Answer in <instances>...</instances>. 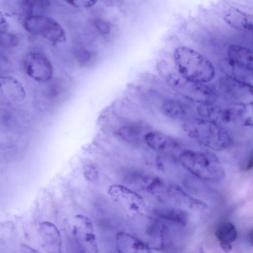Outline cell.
I'll return each mask as SVG.
<instances>
[{"label":"cell","instance_id":"1","mask_svg":"<svg viewBox=\"0 0 253 253\" xmlns=\"http://www.w3.org/2000/svg\"><path fill=\"white\" fill-rule=\"evenodd\" d=\"M173 58L178 72L190 82L204 84L214 78L215 70L211 62L192 48L178 47L174 51Z\"/></svg>","mask_w":253,"mask_h":253},{"label":"cell","instance_id":"2","mask_svg":"<svg viewBox=\"0 0 253 253\" xmlns=\"http://www.w3.org/2000/svg\"><path fill=\"white\" fill-rule=\"evenodd\" d=\"M179 159L186 169L203 180L217 182L224 176L220 162L216 156L212 153L184 150Z\"/></svg>","mask_w":253,"mask_h":253},{"label":"cell","instance_id":"3","mask_svg":"<svg viewBox=\"0 0 253 253\" xmlns=\"http://www.w3.org/2000/svg\"><path fill=\"white\" fill-rule=\"evenodd\" d=\"M184 129L191 137L213 150H222L232 144V139L227 131L211 121L192 119L185 123Z\"/></svg>","mask_w":253,"mask_h":253},{"label":"cell","instance_id":"4","mask_svg":"<svg viewBox=\"0 0 253 253\" xmlns=\"http://www.w3.org/2000/svg\"><path fill=\"white\" fill-rule=\"evenodd\" d=\"M23 25L28 32L41 36L52 43L66 41V34L61 26L48 16L42 15L28 16L25 17Z\"/></svg>","mask_w":253,"mask_h":253},{"label":"cell","instance_id":"5","mask_svg":"<svg viewBox=\"0 0 253 253\" xmlns=\"http://www.w3.org/2000/svg\"><path fill=\"white\" fill-rule=\"evenodd\" d=\"M23 65L27 74L39 83L47 82L52 78V64L49 59L40 52L28 53L24 58Z\"/></svg>","mask_w":253,"mask_h":253},{"label":"cell","instance_id":"6","mask_svg":"<svg viewBox=\"0 0 253 253\" xmlns=\"http://www.w3.org/2000/svg\"><path fill=\"white\" fill-rule=\"evenodd\" d=\"M199 114L205 119L219 124L233 123L242 116L243 109L239 107L222 108L213 103H202L197 108Z\"/></svg>","mask_w":253,"mask_h":253},{"label":"cell","instance_id":"7","mask_svg":"<svg viewBox=\"0 0 253 253\" xmlns=\"http://www.w3.org/2000/svg\"><path fill=\"white\" fill-rule=\"evenodd\" d=\"M73 234L83 253H99L93 227L90 219L78 216L73 228Z\"/></svg>","mask_w":253,"mask_h":253},{"label":"cell","instance_id":"8","mask_svg":"<svg viewBox=\"0 0 253 253\" xmlns=\"http://www.w3.org/2000/svg\"><path fill=\"white\" fill-rule=\"evenodd\" d=\"M146 143L154 150L173 158H178L183 152L178 142L162 132L150 131L144 137Z\"/></svg>","mask_w":253,"mask_h":253},{"label":"cell","instance_id":"9","mask_svg":"<svg viewBox=\"0 0 253 253\" xmlns=\"http://www.w3.org/2000/svg\"><path fill=\"white\" fill-rule=\"evenodd\" d=\"M39 231L44 253H62L60 234L54 224L43 222L40 226Z\"/></svg>","mask_w":253,"mask_h":253},{"label":"cell","instance_id":"10","mask_svg":"<svg viewBox=\"0 0 253 253\" xmlns=\"http://www.w3.org/2000/svg\"><path fill=\"white\" fill-rule=\"evenodd\" d=\"M177 90L185 97L201 104L213 103L216 97L215 91L210 86L188 80Z\"/></svg>","mask_w":253,"mask_h":253},{"label":"cell","instance_id":"11","mask_svg":"<svg viewBox=\"0 0 253 253\" xmlns=\"http://www.w3.org/2000/svg\"><path fill=\"white\" fill-rule=\"evenodd\" d=\"M227 54L230 68L253 72V53L250 49L231 45L227 49Z\"/></svg>","mask_w":253,"mask_h":253},{"label":"cell","instance_id":"12","mask_svg":"<svg viewBox=\"0 0 253 253\" xmlns=\"http://www.w3.org/2000/svg\"><path fill=\"white\" fill-rule=\"evenodd\" d=\"M220 90L226 94L237 99L252 96L251 84L243 82L230 76L221 78L219 81Z\"/></svg>","mask_w":253,"mask_h":253},{"label":"cell","instance_id":"13","mask_svg":"<svg viewBox=\"0 0 253 253\" xmlns=\"http://www.w3.org/2000/svg\"><path fill=\"white\" fill-rule=\"evenodd\" d=\"M116 246L118 253H151L148 246L141 240L125 232L116 235Z\"/></svg>","mask_w":253,"mask_h":253},{"label":"cell","instance_id":"14","mask_svg":"<svg viewBox=\"0 0 253 253\" xmlns=\"http://www.w3.org/2000/svg\"><path fill=\"white\" fill-rule=\"evenodd\" d=\"M223 20L231 27L240 31L252 32L253 15L234 7L229 9L223 16Z\"/></svg>","mask_w":253,"mask_h":253},{"label":"cell","instance_id":"15","mask_svg":"<svg viewBox=\"0 0 253 253\" xmlns=\"http://www.w3.org/2000/svg\"><path fill=\"white\" fill-rule=\"evenodd\" d=\"M162 111L166 116L175 120L186 119L189 114L187 106L174 99L165 101L162 105Z\"/></svg>","mask_w":253,"mask_h":253},{"label":"cell","instance_id":"16","mask_svg":"<svg viewBox=\"0 0 253 253\" xmlns=\"http://www.w3.org/2000/svg\"><path fill=\"white\" fill-rule=\"evenodd\" d=\"M0 93L8 95L14 99L23 98L25 95L24 88L20 83L10 76L0 77Z\"/></svg>","mask_w":253,"mask_h":253},{"label":"cell","instance_id":"17","mask_svg":"<svg viewBox=\"0 0 253 253\" xmlns=\"http://www.w3.org/2000/svg\"><path fill=\"white\" fill-rule=\"evenodd\" d=\"M155 214L165 220L175 222L185 225L188 220L187 213L181 209L173 208H159L155 210Z\"/></svg>","mask_w":253,"mask_h":253},{"label":"cell","instance_id":"18","mask_svg":"<svg viewBox=\"0 0 253 253\" xmlns=\"http://www.w3.org/2000/svg\"><path fill=\"white\" fill-rule=\"evenodd\" d=\"M215 236L219 243L231 244L237 237V230L235 226L230 222L221 224L216 229Z\"/></svg>","mask_w":253,"mask_h":253},{"label":"cell","instance_id":"19","mask_svg":"<svg viewBox=\"0 0 253 253\" xmlns=\"http://www.w3.org/2000/svg\"><path fill=\"white\" fill-rule=\"evenodd\" d=\"M140 131L134 126H124L119 132L120 137L127 142L136 141L140 134Z\"/></svg>","mask_w":253,"mask_h":253},{"label":"cell","instance_id":"20","mask_svg":"<svg viewBox=\"0 0 253 253\" xmlns=\"http://www.w3.org/2000/svg\"><path fill=\"white\" fill-rule=\"evenodd\" d=\"M19 43V40L14 34L7 31L0 33V44L6 47H15Z\"/></svg>","mask_w":253,"mask_h":253},{"label":"cell","instance_id":"21","mask_svg":"<svg viewBox=\"0 0 253 253\" xmlns=\"http://www.w3.org/2000/svg\"><path fill=\"white\" fill-rule=\"evenodd\" d=\"M94 26L96 30L101 34H109L111 30L110 24L102 19H96L94 21Z\"/></svg>","mask_w":253,"mask_h":253},{"label":"cell","instance_id":"22","mask_svg":"<svg viewBox=\"0 0 253 253\" xmlns=\"http://www.w3.org/2000/svg\"><path fill=\"white\" fill-rule=\"evenodd\" d=\"M84 174L87 180L92 182L96 180L98 176L97 170L91 165H87L85 167Z\"/></svg>","mask_w":253,"mask_h":253},{"label":"cell","instance_id":"23","mask_svg":"<svg viewBox=\"0 0 253 253\" xmlns=\"http://www.w3.org/2000/svg\"><path fill=\"white\" fill-rule=\"evenodd\" d=\"M90 52L85 49H81L77 53V59L81 63H84L91 59Z\"/></svg>","mask_w":253,"mask_h":253},{"label":"cell","instance_id":"24","mask_svg":"<svg viewBox=\"0 0 253 253\" xmlns=\"http://www.w3.org/2000/svg\"><path fill=\"white\" fill-rule=\"evenodd\" d=\"M96 1L94 0H72L68 1L74 6L90 7L95 4Z\"/></svg>","mask_w":253,"mask_h":253},{"label":"cell","instance_id":"25","mask_svg":"<svg viewBox=\"0 0 253 253\" xmlns=\"http://www.w3.org/2000/svg\"><path fill=\"white\" fill-rule=\"evenodd\" d=\"M9 24L3 14L0 11V33L7 31Z\"/></svg>","mask_w":253,"mask_h":253},{"label":"cell","instance_id":"26","mask_svg":"<svg viewBox=\"0 0 253 253\" xmlns=\"http://www.w3.org/2000/svg\"><path fill=\"white\" fill-rule=\"evenodd\" d=\"M20 252L21 253H39L37 250L27 245L21 246Z\"/></svg>","mask_w":253,"mask_h":253},{"label":"cell","instance_id":"27","mask_svg":"<svg viewBox=\"0 0 253 253\" xmlns=\"http://www.w3.org/2000/svg\"><path fill=\"white\" fill-rule=\"evenodd\" d=\"M219 245L221 249L226 253H229L232 250V246L231 244L225 243H219Z\"/></svg>","mask_w":253,"mask_h":253},{"label":"cell","instance_id":"28","mask_svg":"<svg viewBox=\"0 0 253 253\" xmlns=\"http://www.w3.org/2000/svg\"><path fill=\"white\" fill-rule=\"evenodd\" d=\"M252 166H253V158L251 157V159L249 160V162L247 165V169H251L252 168Z\"/></svg>","mask_w":253,"mask_h":253},{"label":"cell","instance_id":"29","mask_svg":"<svg viewBox=\"0 0 253 253\" xmlns=\"http://www.w3.org/2000/svg\"><path fill=\"white\" fill-rule=\"evenodd\" d=\"M199 253H205L202 248L200 249Z\"/></svg>","mask_w":253,"mask_h":253}]
</instances>
